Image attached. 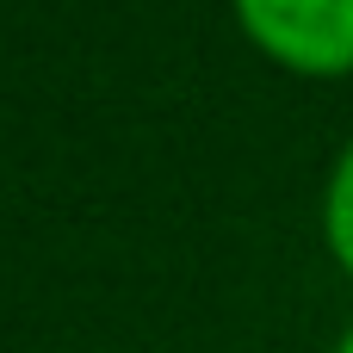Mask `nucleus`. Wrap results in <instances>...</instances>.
Returning <instances> with one entry per match:
<instances>
[{"mask_svg":"<svg viewBox=\"0 0 353 353\" xmlns=\"http://www.w3.org/2000/svg\"><path fill=\"white\" fill-rule=\"evenodd\" d=\"M242 31L298 74L353 68V0H236Z\"/></svg>","mask_w":353,"mask_h":353,"instance_id":"obj_1","label":"nucleus"},{"mask_svg":"<svg viewBox=\"0 0 353 353\" xmlns=\"http://www.w3.org/2000/svg\"><path fill=\"white\" fill-rule=\"evenodd\" d=\"M323 236H329V254L353 273V143L341 149V161L329 174V192H323Z\"/></svg>","mask_w":353,"mask_h":353,"instance_id":"obj_2","label":"nucleus"},{"mask_svg":"<svg viewBox=\"0 0 353 353\" xmlns=\"http://www.w3.org/2000/svg\"><path fill=\"white\" fill-rule=\"evenodd\" d=\"M335 353H353V329H347V335H341V347H335Z\"/></svg>","mask_w":353,"mask_h":353,"instance_id":"obj_3","label":"nucleus"}]
</instances>
